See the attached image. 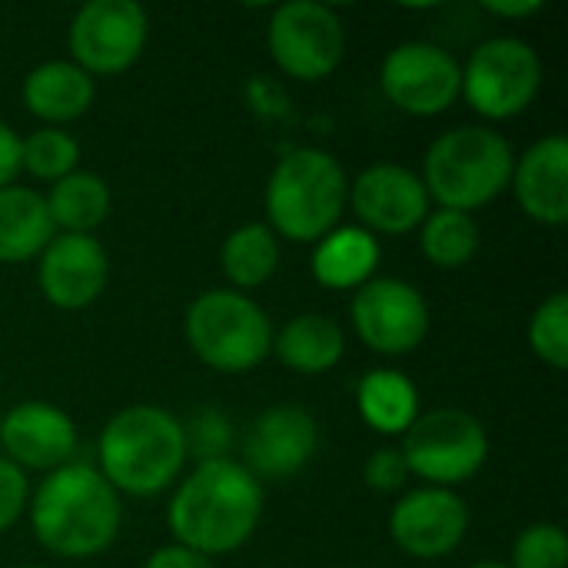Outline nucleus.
Instances as JSON below:
<instances>
[{
    "instance_id": "nucleus-1",
    "label": "nucleus",
    "mask_w": 568,
    "mask_h": 568,
    "mask_svg": "<svg viewBox=\"0 0 568 568\" xmlns=\"http://www.w3.org/2000/svg\"><path fill=\"white\" fill-rule=\"evenodd\" d=\"M263 506V483L240 459H210L196 463V469L176 483L166 506V526L176 546L216 559L253 539Z\"/></svg>"
},
{
    "instance_id": "nucleus-2",
    "label": "nucleus",
    "mask_w": 568,
    "mask_h": 568,
    "mask_svg": "<svg viewBox=\"0 0 568 568\" xmlns=\"http://www.w3.org/2000/svg\"><path fill=\"white\" fill-rule=\"evenodd\" d=\"M33 539L60 559L103 556L123 526L120 493L87 463H67L40 479L30 493Z\"/></svg>"
},
{
    "instance_id": "nucleus-3",
    "label": "nucleus",
    "mask_w": 568,
    "mask_h": 568,
    "mask_svg": "<svg viewBox=\"0 0 568 568\" xmlns=\"http://www.w3.org/2000/svg\"><path fill=\"white\" fill-rule=\"evenodd\" d=\"M97 473L123 496H160L186 466L183 423L150 403L113 413L97 439Z\"/></svg>"
},
{
    "instance_id": "nucleus-4",
    "label": "nucleus",
    "mask_w": 568,
    "mask_h": 568,
    "mask_svg": "<svg viewBox=\"0 0 568 568\" xmlns=\"http://www.w3.org/2000/svg\"><path fill=\"white\" fill-rule=\"evenodd\" d=\"M346 200L349 176L343 163L320 146H293L276 160L266 180V226L276 240L320 243L339 226Z\"/></svg>"
},
{
    "instance_id": "nucleus-5",
    "label": "nucleus",
    "mask_w": 568,
    "mask_h": 568,
    "mask_svg": "<svg viewBox=\"0 0 568 568\" xmlns=\"http://www.w3.org/2000/svg\"><path fill=\"white\" fill-rule=\"evenodd\" d=\"M516 170L513 143L493 126L463 123L439 133L423 156V186L443 210L473 213L499 200Z\"/></svg>"
},
{
    "instance_id": "nucleus-6",
    "label": "nucleus",
    "mask_w": 568,
    "mask_h": 568,
    "mask_svg": "<svg viewBox=\"0 0 568 568\" xmlns=\"http://www.w3.org/2000/svg\"><path fill=\"white\" fill-rule=\"evenodd\" d=\"M183 336L190 353L213 373L243 376L273 353V320L250 296L236 290H206L183 313Z\"/></svg>"
},
{
    "instance_id": "nucleus-7",
    "label": "nucleus",
    "mask_w": 568,
    "mask_h": 568,
    "mask_svg": "<svg viewBox=\"0 0 568 568\" xmlns=\"http://www.w3.org/2000/svg\"><path fill=\"white\" fill-rule=\"evenodd\" d=\"M399 453L409 476H419L436 489H456L476 479L489 463V433L473 413L443 406L416 416V423L403 433Z\"/></svg>"
},
{
    "instance_id": "nucleus-8",
    "label": "nucleus",
    "mask_w": 568,
    "mask_h": 568,
    "mask_svg": "<svg viewBox=\"0 0 568 568\" xmlns=\"http://www.w3.org/2000/svg\"><path fill=\"white\" fill-rule=\"evenodd\" d=\"M542 57L523 37L483 40L463 67V97L489 123L526 113L542 90Z\"/></svg>"
},
{
    "instance_id": "nucleus-9",
    "label": "nucleus",
    "mask_w": 568,
    "mask_h": 568,
    "mask_svg": "<svg viewBox=\"0 0 568 568\" xmlns=\"http://www.w3.org/2000/svg\"><path fill=\"white\" fill-rule=\"evenodd\" d=\"M266 50L273 63L303 83H320L343 63L346 27L339 13L316 0H290L270 13Z\"/></svg>"
},
{
    "instance_id": "nucleus-10",
    "label": "nucleus",
    "mask_w": 568,
    "mask_h": 568,
    "mask_svg": "<svg viewBox=\"0 0 568 568\" xmlns=\"http://www.w3.org/2000/svg\"><path fill=\"white\" fill-rule=\"evenodd\" d=\"M150 40V17L136 0H90L67 30L70 60L90 77H116L130 70Z\"/></svg>"
},
{
    "instance_id": "nucleus-11",
    "label": "nucleus",
    "mask_w": 568,
    "mask_h": 568,
    "mask_svg": "<svg viewBox=\"0 0 568 568\" xmlns=\"http://www.w3.org/2000/svg\"><path fill=\"white\" fill-rule=\"evenodd\" d=\"M349 320L359 343L379 356H409L429 336L426 296L399 276H373L353 293Z\"/></svg>"
},
{
    "instance_id": "nucleus-12",
    "label": "nucleus",
    "mask_w": 568,
    "mask_h": 568,
    "mask_svg": "<svg viewBox=\"0 0 568 568\" xmlns=\"http://www.w3.org/2000/svg\"><path fill=\"white\" fill-rule=\"evenodd\" d=\"M379 87L396 110L409 116H439L463 97V67L433 40H406L386 53Z\"/></svg>"
},
{
    "instance_id": "nucleus-13",
    "label": "nucleus",
    "mask_w": 568,
    "mask_h": 568,
    "mask_svg": "<svg viewBox=\"0 0 568 568\" xmlns=\"http://www.w3.org/2000/svg\"><path fill=\"white\" fill-rule=\"evenodd\" d=\"M346 206L356 213L366 233L379 236H406L423 226L433 210V200L419 180L403 163H373L349 183Z\"/></svg>"
},
{
    "instance_id": "nucleus-14",
    "label": "nucleus",
    "mask_w": 568,
    "mask_h": 568,
    "mask_svg": "<svg viewBox=\"0 0 568 568\" xmlns=\"http://www.w3.org/2000/svg\"><path fill=\"white\" fill-rule=\"evenodd\" d=\"M469 532V506L456 489L419 486L399 496L389 513V536L399 552L419 562L443 559L463 546Z\"/></svg>"
},
{
    "instance_id": "nucleus-15",
    "label": "nucleus",
    "mask_w": 568,
    "mask_h": 568,
    "mask_svg": "<svg viewBox=\"0 0 568 568\" xmlns=\"http://www.w3.org/2000/svg\"><path fill=\"white\" fill-rule=\"evenodd\" d=\"M320 449V426L310 409L280 403L263 409L243 436V466L260 483H286L300 476Z\"/></svg>"
},
{
    "instance_id": "nucleus-16",
    "label": "nucleus",
    "mask_w": 568,
    "mask_h": 568,
    "mask_svg": "<svg viewBox=\"0 0 568 568\" xmlns=\"http://www.w3.org/2000/svg\"><path fill=\"white\" fill-rule=\"evenodd\" d=\"M110 280V256L97 236L57 233L37 256V286L43 300L63 313L87 310Z\"/></svg>"
},
{
    "instance_id": "nucleus-17",
    "label": "nucleus",
    "mask_w": 568,
    "mask_h": 568,
    "mask_svg": "<svg viewBox=\"0 0 568 568\" xmlns=\"http://www.w3.org/2000/svg\"><path fill=\"white\" fill-rule=\"evenodd\" d=\"M0 446H3V456L23 473L27 469L53 473L73 459L77 426L60 406L43 403V399H23L3 413Z\"/></svg>"
},
{
    "instance_id": "nucleus-18",
    "label": "nucleus",
    "mask_w": 568,
    "mask_h": 568,
    "mask_svg": "<svg viewBox=\"0 0 568 568\" xmlns=\"http://www.w3.org/2000/svg\"><path fill=\"white\" fill-rule=\"evenodd\" d=\"M519 210L542 226H562L568 220V140L549 133L536 140L513 170Z\"/></svg>"
},
{
    "instance_id": "nucleus-19",
    "label": "nucleus",
    "mask_w": 568,
    "mask_h": 568,
    "mask_svg": "<svg viewBox=\"0 0 568 568\" xmlns=\"http://www.w3.org/2000/svg\"><path fill=\"white\" fill-rule=\"evenodd\" d=\"M23 106L43 126H63L80 120L97 97V83L73 60H43L37 63L20 87Z\"/></svg>"
},
{
    "instance_id": "nucleus-20",
    "label": "nucleus",
    "mask_w": 568,
    "mask_h": 568,
    "mask_svg": "<svg viewBox=\"0 0 568 568\" xmlns=\"http://www.w3.org/2000/svg\"><path fill=\"white\" fill-rule=\"evenodd\" d=\"M383 246L363 226H336L320 243H313V280L326 290L346 293L373 280Z\"/></svg>"
},
{
    "instance_id": "nucleus-21",
    "label": "nucleus",
    "mask_w": 568,
    "mask_h": 568,
    "mask_svg": "<svg viewBox=\"0 0 568 568\" xmlns=\"http://www.w3.org/2000/svg\"><path fill=\"white\" fill-rule=\"evenodd\" d=\"M276 359L300 376H323L339 366L346 353L343 326L326 313H300L280 326L273 336Z\"/></svg>"
},
{
    "instance_id": "nucleus-22",
    "label": "nucleus",
    "mask_w": 568,
    "mask_h": 568,
    "mask_svg": "<svg viewBox=\"0 0 568 568\" xmlns=\"http://www.w3.org/2000/svg\"><path fill=\"white\" fill-rule=\"evenodd\" d=\"M57 236L43 193L33 186H3L0 190V263H30Z\"/></svg>"
},
{
    "instance_id": "nucleus-23",
    "label": "nucleus",
    "mask_w": 568,
    "mask_h": 568,
    "mask_svg": "<svg viewBox=\"0 0 568 568\" xmlns=\"http://www.w3.org/2000/svg\"><path fill=\"white\" fill-rule=\"evenodd\" d=\"M356 409L379 436H403L419 416V389L403 369H369L356 386Z\"/></svg>"
},
{
    "instance_id": "nucleus-24",
    "label": "nucleus",
    "mask_w": 568,
    "mask_h": 568,
    "mask_svg": "<svg viewBox=\"0 0 568 568\" xmlns=\"http://www.w3.org/2000/svg\"><path fill=\"white\" fill-rule=\"evenodd\" d=\"M43 200L57 233H87V236H93V230L110 216L113 206L110 183L90 170H73L70 176L57 180Z\"/></svg>"
},
{
    "instance_id": "nucleus-25",
    "label": "nucleus",
    "mask_w": 568,
    "mask_h": 568,
    "mask_svg": "<svg viewBox=\"0 0 568 568\" xmlns=\"http://www.w3.org/2000/svg\"><path fill=\"white\" fill-rule=\"evenodd\" d=\"M220 270L236 293L260 290L280 270V240L266 223L236 226L220 246Z\"/></svg>"
},
{
    "instance_id": "nucleus-26",
    "label": "nucleus",
    "mask_w": 568,
    "mask_h": 568,
    "mask_svg": "<svg viewBox=\"0 0 568 568\" xmlns=\"http://www.w3.org/2000/svg\"><path fill=\"white\" fill-rule=\"evenodd\" d=\"M483 230L473 213L459 210H429L419 226V250L436 270H463L479 253Z\"/></svg>"
},
{
    "instance_id": "nucleus-27",
    "label": "nucleus",
    "mask_w": 568,
    "mask_h": 568,
    "mask_svg": "<svg viewBox=\"0 0 568 568\" xmlns=\"http://www.w3.org/2000/svg\"><path fill=\"white\" fill-rule=\"evenodd\" d=\"M80 166V143L63 126H37L33 133L20 136V173L33 180L57 183Z\"/></svg>"
},
{
    "instance_id": "nucleus-28",
    "label": "nucleus",
    "mask_w": 568,
    "mask_h": 568,
    "mask_svg": "<svg viewBox=\"0 0 568 568\" xmlns=\"http://www.w3.org/2000/svg\"><path fill=\"white\" fill-rule=\"evenodd\" d=\"M529 346L536 359L562 373L568 366V293L546 296L529 320Z\"/></svg>"
},
{
    "instance_id": "nucleus-29",
    "label": "nucleus",
    "mask_w": 568,
    "mask_h": 568,
    "mask_svg": "<svg viewBox=\"0 0 568 568\" xmlns=\"http://www.w3.org/2000/svg\"><path fill=\"white\" fill-rule=\"evenodd\" d=\"M509 568H568V536L559 523L526 526L509 552Z\"/></svg>"
},
{
    "instance_id": "nucleus-30",
    "label": "nucleus",
    "mask_w": 568,
    "mask_h": 568,
    "mask_svg": "<svg viewBox=\"0 0 568 568\" xmlns=\"http://www.w3.org/2000/svg\"><path fill=\"white\" fill-rule=\"evenodd\" d=\"M183 436H186V456L193 453L196 463L226 459V453L233 446L230 416L220 409H200L190 423H183Z\"/></svg>"
},
{
    "instance_id": "nucleus-31",
    "label": "nucleus",
    "mask_w": 568,
    "mask_h": 568,
    "mask_svg": "<svg viewBox=\"0 0 568 568\" xmlns=\"http://www.w3.org/2000/svg\"><path fill=\"white\" fill-rule=\"evenodd\" d=\"M30 506V479L20 466H13L7 456H0V536L17 526V519Z\"/></svg>"
},
{
    "instance_id": "nucleus-32",
    "label": "nucleus",
    "mask_w": 568,
    "mask_h": 568,
    "mask_svg": "<svg viewBox=\"0 0 568 568\" xmlns=\"http://www.w3.org/2000/svg\"><path fill=\"white\" fill-rule=\"evenodd\" d=\"M363 479L373 493H399L409 483V466L403 459V453L396 446H383L376 449L366 466H363Z\"/></svg>"
},
{
    "instance_id": "nucleus-33",
    "label": "nucleus",
    "mask_w": 568,
    "mask_h": 568,
    "mask_svg": "<svg viewBox=\"0 0 568 568\" xmlns=\"http://www.w3.org/2000/svg\"><path fill=\"white\" fill-rule=\"evenodd\" d=\"M143 568H213V559L186 549V546H160L156 552H150V559L143 562Z\"/></svg>"
},
{
    "instance_id": "nucleus-34",
    "label": "nucleus",
    "mask_w": 568,
    "mask_h": 568,
    "mask_svg": "<svg viewBox=\"0 0 568 568\" xmlns=\"http://www.w3.org/2000/svg\"><path fill=\"white\" fill-rule=\"evenodd\" d=\"M20 176V133L0 120V190L13 186Z\"/></svg>"
},
{
    "instance_id": "nucleus-35",
    "label": "nucleus",
    "mask_w": 568,
    "mask_h": 568,
    "mask_svg": "<svg viewBox=\"0 0 568 568\" xmlns=\"http://www.w3.org/2000/svg\"><path fill=\"white\" fill-rule=\"evenodd\" d=\"M486 7V13H493V17H506V20H526V17H536L539 10H542V3L539 0H493V3H483Z\"/></svg>"
},
{
    "instance_id": "nucleus-36",
    "label": "nucleus",
    "mask_w": 568,
    "mask_h": 568,
    "mask_svg": "<svg viewBox=\"0 0 568 568\" xmlns=\"http://www.w3.org/2000/svg\"><path fill=\"white\" fill-rule=\"evenodd\" d=\"M466 568H509V566H506V562H489V559H486V562H473V566H466Z\"/></svg>"
},
{
    "instance_id": "nucleus-37",
    "label": "nucleus",
    "mask_w": 568,
    "mask_h": 568,
    "mask_svg": "<svg viewBox=\"0 0 568 568\" xmlns=\"http://www.w3.org/2000/svg\"><path fill=\"white\" fill-rule=\"evenodd\" d=\"M20 568H47V566H20Z\"/></svg>"
}]
</instances>
